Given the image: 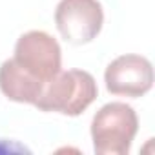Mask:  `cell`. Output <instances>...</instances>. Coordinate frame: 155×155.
Wrapping results in <instances>:
<instances>
[{"mask_svg":"<svg viewBox=\"0 0 155 155\" xmlns=\"http://www.w3.org/2000/svg\"><path fill=\"white\" fill-rule=\"evenodd\" d=\"M139 119L135 110L126 102L104 104L91 120V139L97 155H128Z\"/></svg>","mask_w":155,"mask_h":155,"instance_id":"7a4b0ae2","label":"cell"},{"mask_svg":"<svg viewBox=\"0 0 155 155\" xmlns=\"http://www.w3.org/2000/svg\"><path fill=\"white\" fill-rule=\"evenodd\" d=\"M106 90L113 95L142 97L153 86V68L146 57L120 55L111 60L104 71Z\"/></svg>","mask_w":155,"mask_h":155,"instance_id":"5b68a950","label":"cell"},{"mask_svg":"<svg viewBox=\"0 0 155 155\" xmlns=\"http://www.w3.org/2000/svg\"><path fill=\"white\" fill-rule=\"evenodd\" d=\"M55 24L66 42L82 46L101 33L104 11L99 0H60L55 9Z\"/></svg>","mask_w":155,"mask_h":155,"instance_id":"277c9868","label":"cell"},{"mask_svg":"<svg viewBox=\"0 0 155 155\" xmlns=\"http://www.w3.org/2000/svg\"><path fill=\"white\" fill-rule=\"evenodd\" d=\"M15 64L44 86L60 71L62 51L58 42L46 31H28L15 44Z\"/></svg>","mask_w":155,"mask_h":155,"instance_id":"3957f363","label":"cell"},{"mask_svg":"<svg viewBox=\"0 0 155 155\" xmlns=\"http://www.w3.org/2000/svg\"><path fill=\"white\" fill-rule=\"evenodd\" d=\"M99 88L93 75L84 69L58 71L44 86L33 106L40 111H57L62 115H81L95 99Z\"/></svg>","mask_w":155,"mask_h":155,"instance_id":"6da1fadb","label":"cell"},{"mask_svg":"<svg viewBox=\"0 0 155 155\" xmlns=\"http://www.w3.org/2000/svg\"><path fill=\"white\" fill-rule=\"evenodd\" d=\"M44 90V84L24 69H20L13 58H8L0 66V91L9 101L35 104Z\"/></svg>","mask_w":155,"mask_h":155,"instance_id":"8992f818","label":"cell"}]
</instances>
